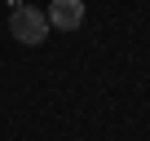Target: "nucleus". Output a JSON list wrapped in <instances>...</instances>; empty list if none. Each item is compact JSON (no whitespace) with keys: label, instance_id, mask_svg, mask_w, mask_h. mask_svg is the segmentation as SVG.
Here are the masks:
<instances>
[{"label":"nucleus","instance_id":"f257e3e1","mask_svg":"<svg viewBox=\"0 0 150 141\" xmlns=\"http://www.w3.org/2000/svg\"><path fill=\"white\" fill-rule=\"evenodd\" d=\"M9 35L22 40V44H44V40H49V18H44L40 9H31V5H13V13H9Z\"/></svg>","mask_w":150,"mask_h":141},{"label":"nucleus","instance_id":"f03ea898","mask_svg":"<svg viewBox=\"0 0 150 141\" xmlns=\"http://www.w3.org/2000/svg\"><path fill=\"white\" fill-rule=\"evenodd\" d=\"M44 18H49V27H57V31H80V27H84V0H53Z\"/></svg>","mask_w":150,"mask_h":141}]
</instances>
